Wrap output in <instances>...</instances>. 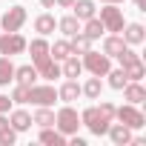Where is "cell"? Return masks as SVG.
Returning a JSON list of instances; mask_svg holds the SVG:
<instances>
[{
	"label": "cell",
	"mask_w": 146,
	"mask_h": 146,
	"mask_svg": "<svg viewBox=\"0 0 146 146\" xmlns=\"http://www.w3.org/2000/svg\"><path fill=\"white\" fill-rule=\"evenodd\" d=\"M54 129L63 132L66 137H69V135H78V129H80V112L72 106V103L60 106L57 115H54Z\"/></svg>",
	"instance_id": "6da1fadb"
},
{
	"label": "cell",
	"mask_w": 146,
	"mask_h": 146,
	"mask_svg": "<svg viewBox=\"0 0 146 146\" xmlns=\"http://www.w3.org/2000/svg\"><path fill=\"white\" fill-rule=\"evenodd\" d=\"M80 63H83V72L98 75V78H106V72L112 69V57L103 54V52H92V49L80 54Z\"/></svg>",
	"instance_id": "7a4b0ae2"
},
{
	"label": "cell",
	"mask_w": 146,
	"mask_h": 146,
	"mask_svg": "<svg viewBox=\"0 0 146 146\" xmlns=\"http://www.w3.org/2000/svg\"><path fill=\"white\" fill-rule=\"evenodd\" d=\"M115 120L123 123V126H129L132 132L146 126V115H143L135 103H123V106H117V109H115Z\"/></svg>",
	"instance_id": "3957f363"
},
{
	"label": "cell",
	"mask_w": 146,
	"mask_h": 146,
	"mask_svg": "<svg viewBox=\"0 0 146 146\" xmlns=\"http://www.w3.org/2000/svg\"><path fill=\"white\" fill-rule=\"evenodd\" d=\"M109 123H112V120H106V117L100 115V109H98V106H86V109L80 112V126H86V129H89L92 135H98V137H100V135H106Z\"/></svg>",
	"instance_id": "277c9868"
},
{
	"label": "cell",
	"mask_w": 146,
	"mask_h": 146,
	"mask_svg": "<svg viewBox=\"0 0 146 146\" xmlns=\"http://www.w3.org/2000/svg\"><path fill=\"white\" fill-rule=\"evenodd\" d=\"M98 20L103 23V29H106L109 35H120V29H123V23H126V20H123V12H120L115 3H103Z\"/></svg>",
	"instance_id": "5b68a950"
},
{
	"label": "cell",
	"mask_w": 146,
	"mask_h": 146,
	"mask_svg": "<svg viewBox=\"0 0 146 146\" xmlns=\"http://www.w3.org/2000/svg\"><path fill=\"white\" fill-rule=\"evenodd\" d=\"M57 100V89L52 83H32L29 86V103L35 106H54Z\"/></svg>",
	"instance_id": "8992f818"
},
{
	"label": "cell",
	"mask_w": 146,
	"mask_h": 146,
	"mask_svg": "<svg viewBox=\"0 0 146 146\" xmlns=\"http://www.w3.org/2000/svg\"><path fill=\"white\" fill-rule=\"evenodd\" d=\"M26 52V37L20 32H0V54L15 57Z\"/></svg>",
	"instance_id": "52a82bcc"
},
{
	"label": "cell",
	"mask_w": 146,
	"mask_h": 146,
	"mask_svg": "<svg viewBox=\"0 0 146 146\" xmlns=\"http://www.w3.org/2000/svg\"><path fill=\"white\" fill-rule=\"evenodd\" d=\"M26 9L23 6H9L3 12V17H0V32H20L23 23H26Z\"/></svg>",
	"instance_id": "ba28073f"
},
{
	"label": "cell",
	"mask_w": 146,
	"mask_h": 146,
	"mask_svg": "<svg viewBox=\"0 0 146 146\" xmlns=\"http://www.w3.org/2000/svg\"><path fill=\"white\" fill-rule=\"evenodd\" d=\"M32 63H35V69H37V78H43V80L63 78V75H60V60H54L52 54H46V57H37V60H32Z\"/></svg>",
	"instance_id": "9c48e42d"
},
{
	"label": "cell",
	"mask_w": 146,
	"mask_h": 146,
	"mask_svg": "<svg viewBox=\"0 0 146 146\" xmlns=\"http://www.w3.org/2000/svg\"><path fill=\"white\" fill-rule=\"evenodd\" d=\"M106 135H109V140H112L115 146H129V143H132V137H135L129 126H123V123H115V120L109 123Z\"/></svg>",
	"instance_id": "30bf717a"
},
{
	"label": "cell",
	"mask_w": 146,
	"mask_h": 146,
	"mask_svg": "<svg viewBox=\"0 0 146 146\" xmlns=\"http://www.w3.org/2000/svg\"><path fill=\"white\" fill-rule=\"evenodd\" d=\"M120 37H123L129 46H140V43L146 40V29H143V23H123Z\"/></svg>",
	"instance_id": "8fae6325"
},
{
	"label": "cell",
	"mask_w": 146,
	"mask_h": 146,
	"mask_svg": "<svg viewBox=\"0 0 146 146\" xmlns=\"http://www.w3.org/2000/svg\"><path fill=\"white\" fill-rule=\"evenodd\" d=\"M120 92H123V100H126V103L140 106V103L146 100V89H143V83H140V80H126V86H123Z\"/></svg>",
	"instance_id": "7c38bea8"
},
{
	"label": "cell",
	"mask_w": 146,
	"mask_h": 146,
	"mask_svg": "<svg viewBox=\"0 0 146 146\" xmlns=\"http://www.w3.org/2000/svg\"><path fill=\"white\" fill-rule=\"evenodd\" d=\"M72 15L83 23V20H89V17L98 15V3H95V0H75V3H72Z\"/></svg>",
	"instance_id": "4fadbf2b"
},
{
	"label": "cell",
	"mask_w": 146,
	"mask_h": 146,
	"mask_svg": "<svg viewBox=\"0 0 146 146\" xmlns=\"http://www.w3.org/2000/svg\"><path fill=\"white\" fill-rule=\"evenodd\" d=\"M9 126H12L15 132H29L35 123H32V115H29L26 109H15V112L9 115Z\"/></svg>",
	"instance_id": "5bb4252c"
},
{
	"label": "cell",
	"mask_w": 146,
	"mask_h": 146,
	"mask_svg": "<svg viewBox=\"0 0 146 146\" xmlns=\"http://www.w3.org/2000/svg\"><path fill=\"white\" fill-rule=\"evenodd\" d=\"M60 75H63V78H69V80H78V78L83 75V63L78 60V54H69V57L63 60V66H60Z\"/></svg>",
	"instance_id": "9a60e30c"
},
{
	"label": "cell",
	"mask_w": 146,
	"mask_h": 146,
	"mask_svg": "<svg viewBox=\"0 0 146 146\" xmlns=\"http://www.w3.org/2000/svg\"><path fill=\"white\" fill-rule=\"evenodd\" d=\"M54 29H57V20H54V15L43 12V15H37V17H35V32H37L40 37H49Z\"/></svg>",
	"instance_id": "2e32d148"
},
{
	"label": "cell",
	"mask_w": 146,
	"mask_h": 146,
	"mask_svg": "<svg viewBox=\"0 0 146 146\" xmlns=\"http://www.w3.org/2000/svg\"><path fill=\"white\" fill-rule=\"evenodd\" d=\"M78 98H80V83L66 78V83L57 89V100H63V103H75Z\"/></svg>",
	"instance_id": "e0dca14e"
},
{
	"label": "cell",
	"mask_w": 146,
	"mask_h": 146,
	"mask_svg": "<svg viewBox=\"0 0 146 146\" xmlns=\"http://www.w3.org/2000/svg\"><path fill=\"white\" fill-rule=\"evenodd\" d=\"M80 32L95 43V40H100V37H103V32H106V29H103V23H100V20H98V15H95V17H89V20H83V23H80Z\"/></svg>",
	"instance_id": "ac0fdd59"
},
{
	"label": "cell",
	"mask_w": 146,
	"mask_h": 146,
	"mask_svg": "<svg viewBox=\"0 0 146 146\" xmlns=\"http://www.w3.org/2000/svg\"><path fill=\"white\" fill-rule=\"evenodd\" d=\"M126 46H129V43H126L120 35H106V37H103V54H109V57H117Z\"/></svg>",
	"instance_id": "d6986e66"
},
{
	"label": "cell",
	"mask_w": 146,
	"mask_h": 146,
	"mask_svg": "<svg viewBox=\"0 0 146 146\" xmlns=\"http://www.w3.org/2000/svg\"><path fill=\"white\" fill-rule=\"evenodd\" d=\"M120 69H123L126 80H143V78H146V66H143V60H140V57H135V60L123 63Z\"/></svg>",
	"instance_id": "ffe728a7"
},
{
	"label": "cell",
	"mask_w": 146,
	"mask_h": 146,
	"mask_svg": "<svg viewBox=\"0 0 146 146\" xmlns=\"http://www.w3.org/2000/svg\"><path fill=\"white\" fill-rule=\"evenodd\" d=\"M100 92H103V80H100L98 75H92L86 83H80V95H83V98H89V100H98V98H100Z\"/></svg>",
	"instance_id": "44dd1931"
},
{
	"label": "cell",
	"mask_w": 146,
	"mask_h": 146,
	"mask_svg": "<svg viewBox=\"0 0 146 146\" xmlns=\"http://www.w3.org/2000/svg\"><path fill=\"white\" fill-rule=\"evenodd\" d=\"M15 80L17 83H23V86H32V83H37V69H35V63L29 66H15Z\"/></svg>",
	"instance_id": "7402d4cb"
},
{
	"label": "cell",
	"mask_w": 146,
	"mask_h": 146,
	"mask_svg": "<svg viewBox=\"0 0 146 146\" xmlns=\"http://www.w3.org/2000/svg\"><path fill=\"white\" fill-rule=\"evenodd\" d=\"M57 29H60V35H63V37H75V35L80 32V20H78L75 15H66V17H60V20H57Z\"/></svg>",
	"instance_id": "603a6c76"
},
{
	"label": "cell",
	"mask_w": 146,
	"mask_h": 146,
	"mask_svg": "<svg viewBox=\"0 0 146 146\" xmlns=\"http://www.w3.org/2000/svg\"><path fill=\"white\" fill-rule=\"evenodd\" d=\"M32 123H35V126H40V129L54 126V112H52V106H37V112L32 115Z\"/></svg>",
	"instance_id": "cb8c5ba5"
},
{
	"label": "cell",
	"mask_w": 146,
	"mask_h": 146,
	"mask_svg": "<svg viewBox=\"0 0 146 146\" xmlns=\"http://www.w3.org/2000/svg\"><path fill=\"white\" fill-rule=\"evenodd\" d=\"M40 143H46V146H63L66 143V135L57 132L54 126H46V129H40Z\"/></svg>",
	"instance_id": "d4e9b609"
},
{
	"label": "cell",
	"mask_w": 146,
	"mask_h": 146,
	"mask_svg": "<svg viewBox=\"0 0 146 146\" xmlns=\"http://www.w3.org/2000/svg\"><path fill=\"white\" fill-rule=\"evenodd\" d=\"M26 52L32 54V60H37V57H46V54H49V40L37 35L32 43H26Z\"/></svg>",
	"instance_id": "484cf974"
},
{
	"label": "cell",
	"mask_w": 146,
	"mask_h": 146,
	"mask_svg": "<svg viewBox=\"0 0 146 146\" xmlns=\"http://www.w3.org/2000/svg\"><path fill=\"white\" fill-rule=\"evenodd\" d=\"M12 80H15V63H12V57L0 54V86H9Z\"/></svg>",
	"instance_id": "4316f807"
},
{
	"label": "cell",
	"mask_w": 146,
	"mask_h": 146,
	"mask_svg": "<svg viewBox=\"0 0 146 146\" xmlns=\"http://www.w3.org/2000/svg\"><path fill=\"white\" fill-rule=\"evenodd\" d=\"M49 54H52L54 60H66V57L72 54V46H69V37H63V40H54V43H49Z\"/></svg>",
	"instance_id": "83f0119b"
},
{
	"label": "cell",
	"mask_w": 146,
	"mask_h": 146,
	"mask_svg": "<svg viewBox=\"0 0 146 146\" xmlns=\"http://www.w3.org/2000/svg\"><path fill=\"white\" fill-rule=\"evenodd\" d=\"M69 46H72V54H83V52L92 49V40H89L83 32H78L75 37H69Z\"/></svg>",
	"instance_id": "f1b7e54d"
},
{
	"label": "cell",
	"mask_w": 146,
	"mask_h": 146,
	"mask_svg": "<svg viewBox=\"0 0 146 146\" xmlns=\"http://www.w3.org/2000/svg\"><path fill=\"white\" fill-rule=\"evenodd\" d=\"M106 78H109V86L117 89V92L126 86V75H123V69H109V72H106Z\"/></svg>",
	"instance_id": "f546056e"
},
{
	"label": "cell",
	"mask_w": 146,
	"mask_h": 146,
	"mask_svg": "<svg viewBox=\"0 0 146 146\" xmlns=\"http://www.w3.org/2000/svg\"><path fill=\"white\" fill-rule=\"evenodd\" d=\"M12 103H29V86H23V83H17L15 89H12Z\"/></svg>",
	"instance_id": "4dcf8cb0"
},
{
	"label": "cell",
	"mask_w": 146,
	"mask_h": 146,
	"mask_svg": "<svg viewBox=\"0 0 146 146\" xmlns=\"http://www.w3.org/2000/svg\"><path fill=\"white\" fill-rule=\"evenodd\" d=\"M98 100H100V98H98ZM98 109H100V115H103L106 120H115V109H117L115 103H109V100H100V106H98Z\"/></svg>",
	"instance_id": "1f68e13d"
},
{
	"label": "cell",
	"mask_w": 146,
	"mask_h": 146,
	"mask_svg": "<svg viewBox=\"0 0 146 146\" xmlns=\"http://www.w3.org/2000/svg\"><path fill=\"white\" fill-rule=\"evenodd\" d=\"M15 140H17V132H15L12 126H9V129H3V132H0V146H12Z\"/></svg>",
	"instance_id": "d6a6232c"
},
{
	"label": "cell",
	"mask_w": 146,
	"mask_h": 146,
	"mask_svg": "<svg viewBox=\"0 0 146 146\" xmlns=\"http://www.w3.org/2000/svg\"><path fill=\"white\" fill-rule=\"evenodd\" d=\"M135 57H140V54H137V52H135L132 46H126V49H123V52L117 54V60H120V66H123V63H129V60H135Z\"/></svg>",
	"instance_id": "836d02e7"
},
{
	"label": "cell",
	"mask_w": 146,
	"mask_h": 146,
	"mask_svg": "<svg viewBox=\"0 0 146 146\" xmlns=\"http://www.w3.org/2000/svg\"><path fill=\"white\" fill-rule=\"evenodd\" d=\"M9 109H12V98L0 95V115H9Z\"/></svg>",
	"instance_id": "e575fe53"
},
{
	"label": "cell",
	"mask_w": 146,
	"mask_h": 146,
	"mask_svg": "<svg viewBox=\"0 0 146 146\" xmlns=\"http://www.w3.org/2000/svg\"><path fill=\"white\" fill-rule=\"evenodd\" d=\"M66 140H69L72 146H86V140H83V137H78V135H69Z\"/></svg>",
	"instance_id": "d590c367"
},
{
	"label": "cell",
	"mask_w": 146,
	"mask_h": 146,
	"mask_svg": "<svg viewBox=\"0 0 146 146\" xmlns=\"http://www.w3.org/2000/svg\"><path fill=\"white\" fill-rule=\"evenodd\" d=\"M72 3H75V0H54L57 9H72Z\"/></svg>",
	"instance_id": "8d00e7d4"
},
{
	"label": "cell",
	"mask_w": 146,
	"mask_h": 146,
	"mask_svg": "<svg viewBox=\"0 0 146 146\" xmlns=\"http://www.w3.org/2000/svg\"><path fill=\"white\" fill-rule=\"evenodd\" d=\"M9 129V115H0V132Z\"/></svg>",
	"instance_id": "74e56055"
},
{
	"label": "cell",
	"mask_w": 146,
	"mask_h": 146,
	"mask_svg": "<svg viewBox=\"0 0 146 146\" xmlns=\"http://www.w3.org/2000/svg\"><path fill=\"white\" fill-rule=\"evenodd\" d=\"M40 6L43 9H54V0H40Z\"/></svg>",
	"instance_id": "f35d334b"
},
{
	"label": "cell",
	"mask_w": 146,
	"mask_h": 146,
	"mask_svg": "<svg viewBox=\"0 0 146 146\" xmlns=\"http://www.w3.org/2000/svg\"><path fill=\"white\" fill-rule=\"evenodd\" d=\"M132 3H135V6L140 9V12H146V0H132Z\"/></svg>",
	"instance_id": "ab89813d"
},
{
	"label": "cell",
	"mask_w": 146,
	"mask_h": 146,
	"mask_svg": "<svg viewBox=\"0 0 146 146\" xmlns=\"http://www.w3.org/2000/svg\"><path fill=\"white\" fill-rule=\"evenodd\" d=\"M100 3H115V6H120L123 0H100Z\"/></svg>",
	"instance_id": "60d3db41"
}]
</instances>
